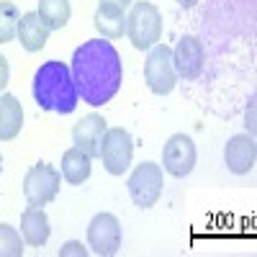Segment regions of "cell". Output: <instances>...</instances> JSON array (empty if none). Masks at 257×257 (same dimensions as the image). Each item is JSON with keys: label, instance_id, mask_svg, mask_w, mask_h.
I'll return each mask as SVG.
<instances>
[{"label": "cell", "instance_id": "8", "mask_svg": "<svg viewBox=\"0 0 257 257\" xmlns=\"http://www.w3.org/2000/svg\"><path fill=\"white\" fill-rule=\"evenodd\" d=\"M196 144L185 134H173L162 149V165L173 178H185L196 167Z\"/></svg>", "mask_w": 257, "mask_h": 257}, {"label": "cell", "instance_id": "17", "mask_svg": "<svg viewBox=\"0 0 257 257\" xmlns=\"http://www.w3.org/2000/svg\"><path fill=\"white\" fill-rule=\"evenodd\" d=\"M90 157L82 152V149L72 147L62 155V175L70 185H82L85 180L90 178Z\"/></svg>", "mask_w": 257, "mask_h": 257}, {"label": "cell", "instance_id": "19", "mask_svg": "<svg viewBox=\"0 0 257 257\" xmlns=\"http://www.w3.org/2000/svg\"><path fill=\"white\" fill-rule=\"evenodd\" d=\"M18 21H21L18 8L8 0H0V44H8L18 36Z\"/></svg>", "mask_w": 257, "mask_h": 257}, {"label": "cell", "instance_id": "23", "mask_svg": "<svg viewBox=\"0 0 257 257\" xmlns=\"http://www.w3.org/2000/svg\"><path fill=\"white\" fill-rule=\"evenodd\" d=\"M100 3H108V6H116V8H121V11H126L128 6L134 3V0H100Z\"/></svg>", "mask_w": 257, "mask_h": 257}, {"label": "cell", "instance_id": "13", "mask_svg": "<svg viewBox=\"0 0 257 257\" xmlns=\"http://www.w3.org/2000/svg\"><path fill=\"white\" fill-rule=\"evenodd\" d=\"M18 41L26 52H41L49 41V29L39 13H24L18 21Z\"/></svg>", "mask_w": 257, "mask_h": 257}, {"label": "cell", "instance_id": "20", "mask_svg": "<svg viewBox=\"0 0 257 257\" xmlns=\"http://www.w3.org/2000/svg\"><path fill=\"white\" fill-rule=\"evenodd\" d=\"M24 254V242L16 226L0 224V257H21Z\"/></svg>", "mask_w": 257, "mask_h": 257}, {"label": "cell", "instance_id": "14", "mask_svg": "<svg viewBox=\"0 0 257 257\" xmlns=\"http://www.w3.org/2000/svg\"><path fill=\"white\" fill-rule=\"evenodd\" d=\"M21 234H24L26 244L31 247H44L49 234H52V226H49V219L44 208L39 206H29L24 211V216H21Z\"/></svg>", "mask_w": 257, "mask_h": 257}, {"label": "cell", "instance_id": "6", "mask_svg": "<svg viewBox=\"0 0 257 257\" xmlns=\"http://www.w3.org/2000/svg\"><path fill=\"white\" fill-rule=\"evenodd\" d=\"M128 193L139 208H152L162 196V167L155 162H142L128 178Z\"/></svg>", "mask_w": 257, "mask_h": 257}, {"label": "cell", "instance_id": "21", "mask_svg": "<svg viewBox=\"0 0 257 257\" xmlns=\"http://www.w3.org/2000/svg\"><path fill=\"white\" fill-rule=\"evenodd\" d=\"M67 254H77V257H85L88 254V249H85L80 242H67L62 249H59V257H67Z\"/></svg>", "mask_w": 257, "mask_h": 257}, {"label": "cell", "instance_id": "3", "mask_svg": "<svg viewBox=\"0 0 257 257\" xmlns=\"http://www.w3.org/2000/svg\"><path fill=\"white\" fill-rule=\"evenodd\" d=\"M126 34L132 47L144 52V49H152L160 36H162V16L152 3H134L132 13L126 16Z\"/></svg>", "mask_w": 257, "mask_h": 257}, {"label": "cell", "instance_id": "7", "mask_svg": "<svg viewBox=\"0 0 257 257\" xmlns=\"http://www.w3.org/2000/svg\"><path fill=\"white\" fill-rule=\"evenodd\" d=\"M134 157V144H132V134L126 128H105V137L100 144V160L103 167L111 175H123Z\"/></svg>", "mask_w": 257, "mask_h": 257}, {"label": "cell", "instance_id": "5", "mask_svg": "<svg viewBox=\"0 0 257 257\" xmlns=\"http://www.w3.org/2000/svg\"><path fill=\"white\" fill-rule=\"evenodd\" d=\"M59 185H62V175L47 162H39L34 165L26 178H24V196L29 201V206H39L44 208L49 201L57 198L59 193Z\"/></svg>", "mask_w": 257, "mask_h": 257}, {"label": "cell", "instance_id": "4", "mask_svg": "<svg viewBox=\"0 0 257 257\" xmlns=\"http://www.w3.org/2000/svg\"><path fill=\"white\" fill-rule=\"evenodd\" d=\"M144 80L155 95L173 93L175 82H178V72L173 64V49L167 44H155L149 49L147 62H144Z\"/></svg>", "mask_w": 257, "mask_h": 257}, {"label": "cell", "instance_id": "25", "mask_svg": "<svg viewBox=\"0 0 257 257\" xmlns=\"http://www.w3.org/2000/svg\"><path fill=\"white\" fill-rule=\"evenodd\" d=\"M0 170H3V155H0Z\"/></svg>", "mask_w": 257, "mask_h": 257}, {"label": "cell", "instance_id": "22", "mask_svg": "<svg viewBox=\"0 0 257 257\" xmlns=\"http://www.w3.org/2000/svg\"><path fill=\"white\" fill-rule=\"evenodd\" d=\"M8 77H11V70H8V59L0 54V93L6 90V85H8Z\"/></svg>", "mask_w": 257, "mask_h": 257}, {"label": "cell", "instance_id": "16", "mask_svg": "<svg viewBox=\"0 0 257 257\" xmlns=\"http://www.w3.org/2000/svg\"><path fill=\"white\" fill-rule=\"evenodd\" d=\"M95 29L103 34V39H121L126 34V13L116 6L100 3L95 11Z\"/></svg>", "mask_w": 257, "mask_h": 257}, {"label": "cell", "instance_id": "11", "mask_svg": "<svg viewBox=\"0 0 257 257\" xmlns=\"http://www.w3.org/2000/svg\"><path fill=\"white\" fill-rule=\"evenodd\" d=\"M103 137H105V118L100 113H88L82 116L75 128H72V142L77 149H82L90 160L93 157H100V144H103Z\"/></svg>", "mask_w": 257, "mask_h": 257}, {"label": "cell", "instance_id": "24", "mask_svg": "<svg viewBox=\"0 0 257 257\" xmlns=\"http://www.w3.org/2000/svg\"><path fill=\"white\" fill-rule=\"evenodd\" d=\"M178 3H180L183 8H193V6H196V3H198V0H178Z\"/></svg>", "mask_w": 257, "mask_h": 257}, {"label": "cell", "instance_id": "10", "mask_svg": "<svg viewBox=\"0 0 257 257\" xmlns=\"http://www.w3.org/2000/svg\"><path fill=\"white\" fill-rule=\"evenodd\" d=\"M203 62H206V52H203V41L193 34L180 36L178 47L173 49V64L175 72L183 80H196L203 72Z\"/></svg>", "mask_w": 257, "mask_h": 257}, {"label": "cell", "instance_id": "1", "mask_svg": "<svg viewBox=\"0 0 257 257\" xmlns=\"http://www.w3.org/2000/svg\"><path fill=\"white\" fill-rule=\"evenodd\" d=\"M72 80L88 105L108 103L123 80V62L116 47L105 39H90L72 54Z\"/></svg>", "mask_w": 257, "mask_h": 257}, {"label": "cell", "instance_id": "15", "mask_svg": "<svg viewBox=\"0 0 257 257\" xmlns=\"http://www.w3.org/2000/svg\"><path fill=\"white\" fill-rule=\"evenodd\" d=\"M21 126H24V108L16 95L3 93L0 95V139L11 142L21 134Z\"/></svg>", "mask_w": 257, "mask_h": 257}, {"label": "cell", "instance_id": "9", "mask_svg": "<svg viewBox=\"0 0 257 257\" xmlns=\"http://www.w3.org/2000/svg\"><path fill=\"white\" fill-rule=\"evenodd\" d=\"M88 244L95 254L111 257L121 247V224L113 213H98L88 226Z\"/></svg>", "mask_w": 257, "mask_h": 257}, {"label": "cell", "instance_id": "18", "mask_svg": "<svg viewBox=\"0 0 257 257\" xmlns=\"http://www.w3.org/2000/svg\"><path fill=\"white\" fill-rule=\"evenodd\" d=\"M41 21L47 24L49 31H59L67 26V21H70V0H39V11Z\"/></svg>", "mask_w": 257, "mask_h": 257}, {"label": "cell", "instance_id": "12", "mask_svg": "<svg viewBox=\"0 0 257 257\" xmlns=\"http://www.w3.org/2000/svg\"><path fill=\"white\" fill-rule=\"evenodd\" d=\"M254 157H257V147L254 139L247 134H237L226 142L224 149V162L231 170L234 175H247L249 170L254 167Z\"/></svg>", "mask_w": 257, "mask_h": 257}, {"label": "cell", "instance_id": "2", "mask_svg": "<svg viewBox=\"0 0 257 257\" xmlns=\"http://www.w3.org/2000/svg\"><path fill=\"white\" fill-rule=\"evenodd\" d=\"M34 98L44 111L54 113H72L77 108V85L72 80V70L64 62H44L34 75Z\"/></svg>", "mask_w": 257, "mask_h": 257}]
</instances>
